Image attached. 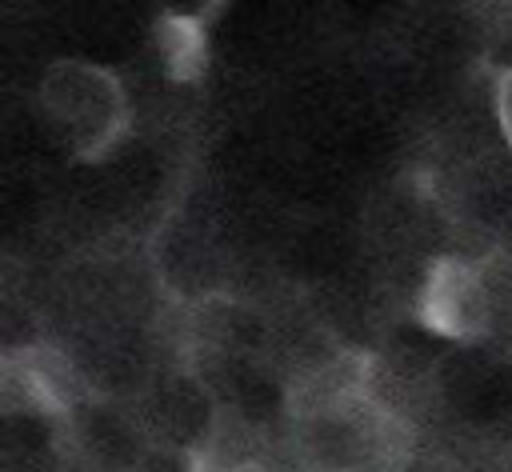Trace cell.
<instances>
[{"instance_id": "cell-1", "label": "cell", "mask_w": 512, "mask_h": 472, "mask_svg": "<svg viewBox=\"0 0 512 472\" xmlns=\"http://www.w3.org/2000/svg\"><path fill=\"white\" fill-rule=\"evenodd\" d=\"M40 108L80 160L108 156L132 120L120 80L92 60H56L40 80Z\"/></svg>"}, {"instance_id": "cell-2", "label": "cell", "mask_w": 512, "mask_h": 472, "mask_svg": "<svg viewBox=\"0 0 512 472\" xmlns=\"http://www.w3.org/2000/svg\"><path fill=\"white\" fill-rule=\"evenodd\" d=\"M416 320L444 340H480L492 324V296L484 272L464 256H440L420 280Z\"/></svg>"}, {"instance_id": "cell-3", "label": "cell", "mask_w": 512, "mask_h": 472, "mask_svg": "<svg viewBox=\"0 0 512 472\" xmlns=\"http://www.w3.org/2000/svg\"><path fill=\"white\" fill-rule=\"evenodd\" d=\"M4 380L8 388L36 412L44 416H68L72 404H76V372L72 364L48 348V344H32V348H20V352H8L4 356Z\"/></svg>"}, {"instance_id": "cell-4", "label": "cell", "mask_w": 512, "mask_h": 472, "mask_svg": "<svg viewBox=\"0 0 512 472\" xmlns=\"http://www.w3.org/2000/svg\"><path fill=\"white\" fill-rule=\"evenodd\" d=\"M156 52H160L168 80H196L208 68L204 24L188 12H164L156 20Z\"/></svg>"}, {"instance_id": "cell-5", "label": "cell", "mask_w": 512, "mask_h": 472, "mask_svg": "<svg viewBox=\"0 0 512 472\" xmlns=\"http://www.w3.org/2000/svg\"><path fill=\"white\" fill-rule=\"evenodd\" d=\"M492 108H496V124H500V136H504V144L512 148V64H508V68L496 76Z\"/></svg>"}, {"instance_id": "cell-6", "label": "cell", "mask_w": 512, "mask_h": 472, "mask_svg": "<svg viewBox=\"0 0 512 472\" xmlns=\"http://www.w3.org/2000/svg\"><path fill=\"white\" fill-rule=\"evenodd\" d=\"M188 472H272V468H264V464H216V460H208V456H188Z\"/></svg>"}]
</instances>
